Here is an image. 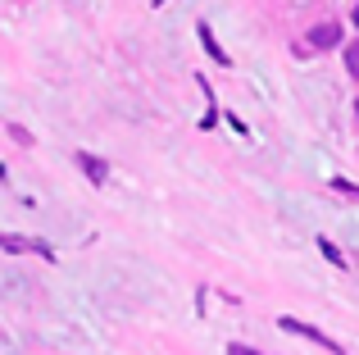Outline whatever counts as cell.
Listing matches in <instances>:
<instances>
[{"label": "cell", "instance_id": "9", "mask_svg": "<svg viewBox=\"0 0 359 355\" xmlns=\"http://www.w3.org/2000/svg\"><path fill=\"white\" fill-rule=\"evenodd\" d=\"M351 18H355V27H359V5H355V9H351Z\"/></svg>", "mask_w": 359, "mask_h": 355}, {"label": "cell", "instance_id": "10", "mask_svg": "<svg viewBox=\"0 0 359 355\" xmlns=\"http://www.w3.org/2000/svg\"><path fill=\"white\" fill-rule=\"evenodd\" d=\"M355 119H359V100H355Z\"/></svg>", "mask_w": 359, "mask_h": 355}, {"label": "cell", "instance_id": "4", "mask_svg": "<svg viewBox=\"0 0 359 355\" xmlns=\"http://www.w3.org/2000/svg\"><path fill=\"white\" fill-rule=\"evenodd\" d=\"M73 164H78V169L87 173L91 182H109V164H105V160H96V155H87V151H73Z\"/></svg>", "mask_w": 359, "mask_h": 355}, {"label": "cell", "instance_id": "2", "mask_svg": "<svg viewBox=\"0 0 359 355\" xmlns=\"http://www.w3.org/2000/svg\"><path fill=\"white\" fill-rule=\"evenodd\" d=\"M282 323V328H287V333H296V337H305V342H314V347H327V351H332V355H346L341 347H337V342L332 337H327V333H318V328H309V323H300V319H291V314H287V319H278Z\"/></svg>", "mask_w": 359, "mask_h": 355}, {"label": "cell", "instance_id": "7", "mask_svg": "<svg viewBox=\"0 0 359 355\" xmlns=\"http://www.w3.org/2000/svg\"><path fill=\"white\" fill-rule=\"evenodd\" d=\"M9 137H14L18 146H32V133H27V128H18V123H9Z\"/></svg>", "mask_w": 359, "mask_h": 355}, {"label": "cell", "instance_id": "3", "mask_svg": "<svg viewBox=\"0 0 359 355\" xmlns=\"http://www.w3.org/2000/svg\"><path fill=\"white\" fill-rule=\"evenodd\" d=\"M337 41H341V23H332V18L309 27V46H314V51H332Z\"/></svg>", "mask_w": 359, "mask_h": 355}, {"label": "cell", "instance_id": "1", "mask_svg": "<svg viewBox=\"0 0 359 355\" xmlns=\"http://www.w3.org/2000/svg\"><path fill=\"white\" fill-rule=\"evenodd\" d=\"M0 250H14V255H41V260H55V250L36 237H14V232H0Z\"/></svg>", "mask_w": 359, "mask_h": 355}, {"label": "cell", "instance_id": "6", "mask_svg": "<svg viewBox=\"0 0 359 355\" xmlns=\"http://www.w3.org/2000/svg\"><path fill=\"white\" fill-rule=\"evenodd\" d=\"M346 73H351V78H359V41L346 46Z\"/></svg>", "mask_w": 359, "mask_h": 355}, {"label": "cell", "instance_id": "8", "mask_svg": "<svg viewBox=\"0 0 359 355\" xmlns=\"http://www.w3.org/2000/svg\"><path fill=\"white\" fill-rule=\"evenodd\" d=\"M228 355H264V351H255V347H241V342H232Z\"/></svg>", "mask_w": 359, "mask_h": 355}, {"label": "cell", "instance_id": "5", "mask_svg": "<svg viewBox=\"0 0 359 355\" xmlns=\"http://www.w3.org/2000/svg\"><path fill=\"white\" fill-rule=\"evenodd\" d=\"M196 32H201V46H205V51H210V55H214V60H219V69H232V60H228V55H223V46H219V41H214V32H210V23H201V27H196Z\"/></svg>", "mask_w": 359, "mask_h": 355}]
</instances>
